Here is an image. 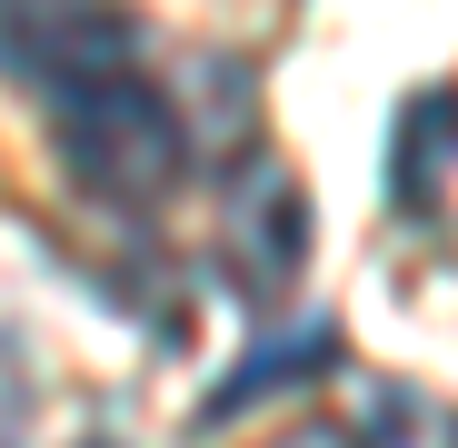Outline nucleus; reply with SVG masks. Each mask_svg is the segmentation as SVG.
Returning a JSON list of instances; mask_svg holds the SVG:
<instances>
[{
    "label": "nucleus",
    "mask_w": 458,
    "mask_h": 448,
    "mask_svg": "<svg viewBox=\"0 0 458 448\" xmlns=\"http://www.w3.org/2000/svg\"><path fill=\"white\" fill-rule=\"evenodd\" d=\"M269 448H369V438H359L349 418H289V428H279Z\"/></svg>",
    "instance_id": "nucleus-6"
},
{
    "label": "nucleus",
    "mask_w": 458,
    "mask_h": 448,
    "mask_svg": "<svg viewBox=\"0 0 458 448\" xmlns=\"http://www.w3.org/2000/svg\"><path fill=\"white\" fill-rule=\"evenodd\" d=\"M219 249H229V279H240L259 309L299 289V269H310V190H299V170L279 160V149H250V160L229 170Z\"/></svg>",
    "instance_id": "nucleus-2"
},
{
    "label": "nucleus",
    "mask_w": 458,
    "mask_h": 448,
    "mask_svg": "<svg viewBox=\"0 0 458 448\" xmlns=\"http://www.w3.org/2000/svg\"><path fill=\"white\" fill-rule=\"evenodd\" d=\"M130 60H140V30L120 11H0V70L40 90V110L120 80Z\"/></svg>",
    "instance_id": "nucleus-3"
},
{
    "label": "nucleus",
    "mask_w": 458,
    "mask_h": 448,
    "mask_svg": "<svg viewBox=\"0 0 458 448\" xmlns=\"http://www.w3.org/2000/svg\"><path fill=\"white\" fill-rule=\"evenodd\" d=\"M329 359H339V339H329V319H299V329H279V339H259V349H250L240 368H229V379L209 389V409H199V418H240V409H250L259 389H269V399H289L299 379H319Z\"/></svg>",
    "instance_id": "nucleus-4"
},
{
    "label": "nucleus",
    "mask_w": 458,
    "mask_h": 448,
    "mask_svg": "<svg viewBox=\"0 0 458 448\" xmlns=\"http://www.w3.org/2000/svg\"><path fill=\"white\" fill-rule=\"evenodd\" d=\"M448 160H458V90H419L399 110V139H389V199L428 209L438 180H448Z\"/></svg>",
    "instance_id": "nucleus-5"
},
{
    "label": "nucleus",
    "mask_w": 458,
    "mask_h": 448,
    "mask_svg": "<svg viewBox=\"0 0 458 448\" xmlns=\"http://www.w3.org/2000/svg\"><path fill=\"white\" fill-rule=\"evenodd\" d=\"M50 139H60L70 180H81L90 199H110V209H160L180 190V170H190V120L170 110V90H149L140 70L60 100Z\"/></svg>",
    "instance_id": "nucleus-1"
},
{
    "label": "nucleus",
    "mask_w": 458,
    "mask_h": 448,
    "mask_svg": "<svg viewBox=\"0 0 458 448\" xmlns=\"http://www.w3.org/2000/svg\"><path fill=\"white\" fill-rule=\"evenodd\" d=\"M81 448H120V438H81Z\"/></svg>",
    "instance_id": "nucleus-7"
}]
</instances>
